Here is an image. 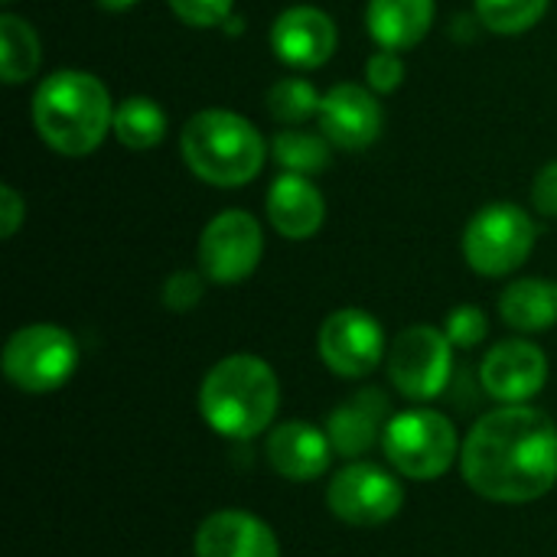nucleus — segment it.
I'll return each instance as SVG.
<instances>
[{
	"label": "nucleus",
	"instance_id": "dca6fc26",
	"mask_svg": "<svg viewBox=\"0 0 557 557\" xmlns=\"http://www.w3.org/2000/svg\"><path fill=\"white\" fill-rule=\"evenodd\" d=\"M268 463L290 483H313L330 470L333 444L330 434L310 421H284L268 434Z\"/></svg>",
	"mask_w": 557,
	"mask_h": 557
},
{
	"label": "nucleus",
	"instance_id": "6ab92c4d",
	"mask_svg": "<svg viewBox=\"0 0 557 557\" xmlns=\"http://www.w3.org/2000/svg\"><path fill=\"white\" fill-rule=\"evenodd\" d=\"M434 13V0H369L366 29L379 49L405 52L431 33Z\"/></svg>",
	"mask_w": 557,
	"mask_h": 557
},
{
	"label": "nucleus",
	"instance_id": "4468645a",
	"mask_svg": "<svg viewBox=\"0 0 557 557\" xmlns=\"http://www.w3.org/2000/svg\"><path fill=\"white\" fill-rule=\"evenodd\" d=\"M320 131L330 137L339 150H366L382 137L385 111L372 88L356 82H339L330 91H323L320 104Z\"/></svg>",
	"mask_w": 557,
	"mask_h": 557
},
{
	"label": "nucleus",
	"instance_id": "a211bd4d",
	"mask_svg": "<svg viewBox=\"0 0 557 557\" xmlns=\"http://www.w3.org/2000/svg\"><path fill=\"white\" fill-rule=\"evenodd\" d=\"M388 424V398L379 388H362L359 395H352L346 405H339L330 421H326V434L330 444L339 457L346 460H359L362 454H369Z\"/></svg>",
	"mask_w": 557,
	"mask_h": 557
},
{
	"label": "nucleus",
	"instance_id": "393cba45",
	"mask_svg": "<svg viewBox=\"0 0 557 557\" xmlns=\"http://www.w3.org/2000/svg\"><path fill=\"white\" fill-rule=\"evenodd\" d=\"M473 7H476V20L486 29L499 36H519L539 26L552 0H473Z\"/></svg>",
	"mask_w": 557,
	"mask_h": 557
},
{
	"label": "nucleus",
	"instance_id": "f8f14e48",
	"mask_svg": "<svg viewBox=\"0 0 557 557\" xmlns=\"http://www.w3.org/2000/svg\"><path fill=\"white\" fill-rule=\"evenodd\" d=\"M336 42H339V29L333 16L310 3L287 7L271 23V49L277 62L300 72L326 65L336 52Z\"/></svg>",
	"mask_w": 557,
	"mask_h": 557
},
{
	"label": "nucleus",
	"instance_id": "39448f33",
	"mask_svg": "<svg viewBox=\"0 0 557 557\" xmlns=\"http://www.w3.org/2000/svg\"><path fill=\"white\" fill-rule=\"evenodd\" d=\"M382 450L395 473L405 480L431 483L441 480L460 457L457 428L444 411L408 408L392 414L382 434Z\"/></svg>",
	"mask_w": 557,
	"mask_h": 557
},
{
	"label": "nucleus",
	"instance_id": "c756f323",
	"mask_svg": "<svg viewBox=\"0 0 557 557\" xmlns=\"http://www.w3.org/2000/svg\"><path fill=\"white\" fill-rule=\"evenodd\" d=\"M532 206L548 215V219H557V160L545 163L532 183Z\"/></svg>",
	"mask_w": 557,
	"mask_h": 557
},
{
	"label": "nucleus",
	"instance_id": "9d476101",
	"mask_svg": "<svg viewBox=\"0 0 557 557\" xmlns=\"http://www.w3.org/2000/svg\"><path fill=\"white\" fill-rule=\"evenodd\" d=\"M264 255L261 222L245 209H225L199 235V271L212 284H238L251 277Z\"/></svg>",
	"mask_w": 557,
	"mask_h": 557
},
{
	"label": "nucleus",
	"instance_id": "9b49d317",
	"mask_svg": "<svg viewBox=\"0 0 557 557\" xmlns=\"http://www.w3.org/2000/svg\"><path fill=\"white\" fill-rule=\"evenodd\" d=\"M317 349L323 366L339 379H366L382 366V359H388L382 323L359 307L330 313L320 326Z\"/></svg>",
	"mask_w": 557,
	"mask_h": 557
},
{
	"label": "nucleus",
	"instance_id": "2eb2a0df",
	"mask_svg": "<svg viewBox=\"0 0 557 557\" xmlns=\"http://www.w3.org/2000/svg\"><path fill=\"white\" fill-rule=\"evenodd\" d=\"M196 557H281V542L258 516L219 509L196 529Z\"/></svg>",
	"mask_w": 557,
	"mask_h": 557
},
{
	"label": "nucleus",
	"instance_id": "5701e85b",
	"mask_svg": "<svg viewBox=\"0 0 557 557\" xmlns=\"http://www.w3.org/2000/svg\"><path fill=\"white\" fill-rule=\"evenodd\" d=\"M271 157L281 166V173H300V176H317L330 166L333 160V144L320 131H300V127H284L277 131L271 144Z\"/></svg>",
	"mask_w": 557,
	"mask_h": 557
},
{
	"label": "nucleus",
	"instance_id": "7c9ffc66",
	"mask_svg": "<svg viewBox=\"0 0 557 557\" xmlns=\"http://www.w3.org/2000/svg\"><path fill=\"white\" fill-rule=\"evenodd\" d=\"M23 219H26V202H23V196H20L10 183H3V186H0V238H13L16 228L23 225Z\"/></svg>",
	"mask_w": 557,
	"mask_h": 557
},
{
	"label": "nucleus",
	"instance_id": "f03ea898",
	"mask_svg": "<svg viewBox=\"0 0 557 557\" xmlns=\"http://www.w3.org/2000/svg\"><path fill=\"white\" fill-rule=\"evenodd\" d=\"M33 124L49 150L62 157H88L114 127L111 91L91 72L59 69L33 91Z\"/></svg>",
	"mask_w": 557,
	"mask_h": 557
},
{
	"label": "nucleus",
	"instance_id": "c85d7f7f",
	"mask_svg": "<svg viewBox=\"0 0 557 557\" xmlns=\"http://www.w3.org/2000/svg\"><path fill=\"white\" fill-rule=\"evenodd\" d=\"M232 7H235V0H170V10H173L186 26H196V29L228 23Z\"/></svg>",
	"mask_w": 557,
	"mask_h": 557
},
{
	"label": "nucleus",
	"instance_id": "cd10ccee",
	"mask_svg": "<svg viewBox=\"0 0 557 557\" xmlns=\"http://www.w3.org/2000/svg\"><path fill=\"white\" fill-rule=\"evenodd\" d=\"M408 69H405V59L395 52V49H379L369 55L366 62V85L375 91V95H392L401 88Z\"/></svg>",
	"mask_w": 557,
	"mask_h": 557
},
{
	"label": "nucleus",
	"instance_id": "4be33fe9",
	"mask_svg": "<svg viewBox=\"0 0 557 557\" xmlns=\"http://www.w3.org/2000/svg\"><path fill=\"white\" fill-rule=\"evenodd\" d=\"M111 134L127 150H150L166 137V111L160 108V101L147 95H131L121 104H114Z\"/></svg>",
	"mask_w": 557,
	"mask_h": 557
},
{
	"label": "nucleus",
	"instance_id": "f3484780",
	"mask_svg": "<svg viewBox=\"0 0 557 557\" xmlns=\"http://www.w3.org/2000/svg\"><path fill=\"white\" fill-rule=\"evenodd\" d=\"M271 228L287 242H307L323 228L326 219V199L317 189L310 176L300 173H281L264 199Z\"/></svg>",
	"mask_w": 557,
	"mask_h": 557
},
{
	"label": "nucleus",
	"instance_id": "0eeeda50",
	"mask_svg": "<svg viewBox=\"0 0 557 557\" xmlns=\"http://www.w3.org/2000/svg\"><path fill=\"white\" fill-rule=\"evenodd\" d=\"M78 369V343L55 323L20 326L3 346V375L26 395L62 388Z\"/></svg>",
	"mask_w": 557,
	"mask_h": 557
},
{
	"label": "nucleus",
	"instance_id": "412c9836",
	"mask_svg": "<svg viewBox=\"0 0 557 557\" xmlns=\"http://www.w3.org/2000/svg\"><path fill=\"white\" fill-rule=\"evenodd\" d=\"M42 46L29 20L0 13V78L3 85H23L39 72Z\"/></svg>",
	"mask_w": 557,
	"mask_h": 557
},
{
	"label": "nucleus",
	"instance_id": "ddd939ff",
	"mask_svg": "<svg viewBox=\"0 0 557 557\" xmlns=\"http://www.w3.org/2000/svg\"><path fill=\"white\" fill-rule=\"evenodd\" d=\"M480 382L490 398L503 405H525L548 382V356L529 339H503L486 352Z\"/></svg>",
	"mask_w": 557,
	"mask_h": 557
},
{
	"label": "nucleus",
	"instance_id": "b1692460",
	"mask_svg": "<svg viewBox=\"0 0 557 557\" xmlns=\"http://www.w3.org/2000/svg\"><path fill=\"white\" fill-rule=\"evenodd\" d=\"M264 104H268V114H271L277 124L297 127V124H304V121H310V117L320 114L323 95L317 91L313 82L294 75V78H277V82L268 88Z\"/></svg>",
	"mask_w": 557,
	"mask_h": 557
},
{
	"label": "nucleus",
	"instance_id": "a878e982",
	"mask_svg": "<svg viewBox=\"0 0 557 557\" xmlns=\"http://www.w3.org/2000/svg\"><path fill=\"white\" fill-rule=\"evenodd\" d=\"M444 333L454 343V349H473L490 336V317L476 304H460L447 313Z\"/></svg>",
	"mask_w": 557,
	"mask_h": 557
},
{
	"label": "nucleus",
	"instance_id": "6e6552de",
	"mask_svg": "<svg viewBox=\"0 0 557 557\" xmlns=\"http://www.w3.org/2000/svg\"><path fill=\"white\" fill-rule=\"evenodd\" d=\"M454 375V343L444 330L418 323L401 330L388 349V379L408 401H434Z\"/></svg>",
	"mask_w": 557,
	"mask_h": 557
},
{
	"label": "nucleus",
	"instance_id": "bb28decb",
	"mask_svg": "<svg viewBox=\"0 0 557 557\" xmlns=\"http://www.w3.org/2000/svg\"><path fill=\"white\" fill-rule=\"evenodd\" d=\"M206 274L202 271H173L166 281H163V307L173 310V313H189L193 307H199L202 294H206Z\"/></svg>",
	"mask_w": 557,
	"mask_h": 557
},
{
	"label": "nucleus",
	"instance_id": "2f4dec72",
	"mask_svg": "<svg viewBox=\"0 0 557 557\" xmlns=\"http://www.w3.org/2000/svg\"><path fill=\"white\" fill-rule=\"evenodd\" d=\"M137 0H98V7L101 10H108V13H124V10H131Z\"/></svg>",
	"mask_w": 557,
	"mask_h": 557
},
{
	"label": "nucleus",
	"instance_id": "f257e3e1",
	"mask_svg": "<svg viewBox=\"0 0 557 557\" xmlns=\"http://www.w3.org/2000/svg\"><path fill=\"white\" fill-rule=\"evenodd\" d=\"M467 486L503 506L548 496L557 483V424L532 405H503L483 414L460 447Z\"/></svg>",
	"mask_w": 557,
	"mask_h": 557
},
{
	"label": "nucleus",
	"instance_id": "1a4fd4ad",
	"mask_svg": "<svg viewBox=\"0 0 557 557\" xmlns=\"http://www.w3.org/2000/svg\"><path fill=\"white\" fill-rule=\"evenodd\" d=\"M330 512L356 529L392 522L405 506V486L395 473L369 460H349L326 486Z\"/></svg>",
	"mask_w": 557,
	"mask_h": 557
},
{
	"label": "nucleus",
	"instance_id": "20e7f679",
	"mask_svg": "<svg viewBox=\"0 0 557 557\" xmlns=\"http://www.w3.org/2000/svg\"><path fill=\"white\" fill-rule=\"evenodd\" d=\"M180 153L193 176H199L202 183L238 189L261 173L268 144L245 114L206 108L186 121L180 134Z\"/></svg>",
	"mask_w": 557,
	"mask_h": 557
},
{
	"label": "nucleus",
	"instance_id": "7ed1b4c3",
	"mask_svg": "<svg viewBox=\"0 0 557 557\" xmlns=\"http://www.w3.org/2000/svg\"><path fill=\"white\" fill-rule=\"evenodd\" d=\"M281 382L274 369L251 352L219 359L199 385L202 421L228 441H255L274 424Z\"/></svg>",
	"mask_w": 557,
	"mask_h": 557
},
{
	"label": "nucleus",
	"instance_id": "aec40b11",
	"mask_svg": "<svg viewBox=\"0 0 557 557\" xmlns=\"http://www.w3.org/2000/svg\"><path fill=\"white\" fill-rule=\"evenodd\" d=\"M499 313L506 326L519 333H545L557 323V281L522 277L512 281L499 297Z\"/></svg>",
	"mask_w": 557,
	"mask_h": 557
},
{
	"label": "nucleus",
	"instance_id": "423d86ee",
	"mask_svg": "<svg viewBox=\"0 0 557 557\" xmlns=\"http://www.w3.org/2000/svg\"><path fill=\"white\" fill-rule=\"evenodd\" d=\"M539 238L535 219L516 202L483 206L463 228V261L480 277H506L519 271Z\"/></svg>",
	"mask_w": 557,
	"mask_h": 557
},
{
	"label": "nucleus",
	"instance_id": "473e14b6",
	"mask_svg": "<svg viewBox=\"0 0 557 557\" xmlns=\"http://www.w3.org/2000/svg\"><path fill=\"white\" fill-rule=\"evenodd\" d=\"M3 3H16V0H3Z\"/></svg>",
	"mask_w": 557,
	"mask_h": 557
}]
</instances>
